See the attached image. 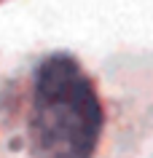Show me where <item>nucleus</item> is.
I'll return each instance as SVG.
<instances>
[{
    "instance_id": "1",
    "label": "nucleus",
    "mask_w": 153,
    "mask_h": 158,
    "mask_svg": "<svg viewBox=\"0 0 153 158\" xmlns=\"http://www.w3.org/2000/svg\"><path fill=\"white\" fill-rule=\"evenodd\" d=\"M105 123L91 78L70 54L38 64L30 107V137L38 158H91Z\"/></svg>"
}]
</instances>
